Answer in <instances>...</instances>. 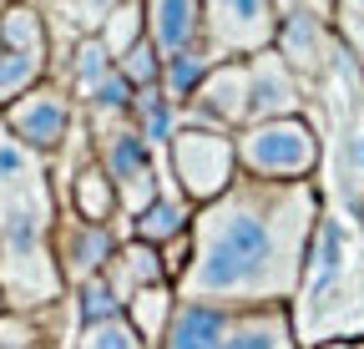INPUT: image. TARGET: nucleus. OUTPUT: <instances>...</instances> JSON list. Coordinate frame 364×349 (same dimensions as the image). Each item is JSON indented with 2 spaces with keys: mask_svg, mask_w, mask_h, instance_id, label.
Returning a JSON list of instances; mask_svg holds the SVG:
<instances>
[{
  "mask_svg": "<svg viewBox=\"0 0 364 349\" xmlns=\"http://www.w3.org/2000/svg\"><path fill=\"white\" fill-rule=\"evenodd\" d=\"M314 223V193L304 183H273L268 193L258 188L223 198L203 218L193 264L177 279V294L238 304V309L294 299Z\"/></svg>",
  "mask_w": 364,
  "mask_h": 349,
  "instance_id": "nucleus-1",
  "label": "nucleus"
},
{
  "mask_svg": "<svg viewBox=\"0 0 364 349\" xmlns=\"http://www.w3.org/2000/svg\"><path fill=\"white\" fill-rule=\"evenodd\" d=\"M238 157L263 183H304L318 167V137L304 117H273V122H253L243 132Z\"/></svg>",
  "mask_w": 364,
  "mask_h": 349,
  "instance_id": "nucleus-2",
  "label": "nucleus"
},
{
  "mask_svg": "<svg viewBox=\"0 0 364 349\" xmlns=\"http://www.w3.org/2000/svg\"><path fill=\"white\" fill-rule=\"evenodd\" d=\"M273 0H203V41L228 61V56H253L273 46Z\"/></svg>",
  "mask_w": 364,
  "mask_h": 349,
  "instance_id": "nucleus-3",
  "label": "nucleus"
},
{
  "mask_svg": "<svg viewBox=\"0 0 364 349\" xmlns=\"http://www.w3.org/2000/svg\"><path fill=\"white\" fill-rule=\"evenodd\" d=\"M0 127L16 142H26L36 157H51L71 137V102L56 86H31V92H21L16 102L0 107Z\"/></svg>",
  "mask_w": 364,
  "mask_h": 349,
  "instance_id": "nucleus-4",
  "label": "nucleus"
},
{
  "mask_svg": "<svg viewBox=\"0 0 364 349\" xmlns=\"http://www.w3.org/2000/svg\"><path fill=\"white\" fill-rule=\"evenodd\" d=\"M167 147H172V162H177L182 188H188L193 198L228 193V183H233V142H228V137L188 127V132H177Z\"/></svg>",
  "mask_w": 364,
  "mask_h": 349,
  "instance_id": "nucleus-5",
  "label": "nucleus"
},
{
  "mask_svg": "<svg viewBox=\"0 0 364 349\" xmlns=\"http://www.w3.org/2000/svg\"><path fill=\"white\" fill-rule=\"evenodd\" d=\"M102 167H107V178L117 183V198L127 203L132 218L157 198V183H152V142L136 132V127H132V132H127V127L107 132V142H102Z\"/></svg>",
  "mask_w": 364,
  "mask_h": 349,
  "instance_id": "nucleus-6",
  "label": "nucleus"
},
{
  "mask_svg": "<svg viewBox=\"0 0 364 349\" xmlns=\"http://www.w3.org/2000/svg\"><path fill=\"white\" fill-rule=\"evenodd\" d=\"M243 66H248L243 122H273V117H294L299 112V76L289 71V61L273 46L243 56Z\"/></svg>",
  "mask_w": 364,
  "mask_h": 349,
  "instance_id": "nucleus-7",
  "label": "nucleus"
},
{
  "mask_svg": "<svg viewBox=\"0 0 364 349\" xmlns=\"http://www.w3.org/2000/svg\"><path fill=\"white\" fill-rule=\"evenodd\" d=\"M233 319H238V304H213V299H182L177 294V309H172L157 349H223Z\"/></svg>",
  "mask_w": 364,
  "mask_h": 349,
  "instance_id": "nucleus-8",
  "label": "nucleus"
},
{
  "mask_svg": "<svg viewBox=\"0 0 364 349\" xmlns=\"http://www.w3.org/2000/svg\"><path fill=\"white\" fill-rule=\"evenodd\" d=\"M112 233L107 223H86V218H76V223H61L56 228V243H51V258H56V269H61V284H81L91 274H102L112 264Z\"/></svg>",
  "mask_w": 364,
  "mask_h": 349,
  "instance_id": "nucleus-9",
  "label": "nucleus"
},
{
  "mask_svg": "<svg viewBox=\"0 0 364 349\" xmlns=\"http://www.w3.org/2000/svg\"><path fill=\"white\" fill-rule=\"evenodd\" d=\"M147 41L162 56H177L203 41V0H142Z\"/></svg>",
  "mask_w": 364,
  "mask_h": 349,
  "instance_id": "nucleus-10",
  "label": "nucleus"
},
{
  "mask_svg": "<svg viewBox=\"0 0 364 349\" xmlns=\"http://www.w3.org/2000/svg\"><path fill=\"white\" fill-rule=\"evenodd\" d=\"M243 86H248L243 61H218L208 71V81L198 86V97H193V122H208V127L243 122Z\"/></svg>",
  "mask_w": 364,
  "mask_h": 349,
  "instance_id": "nucleus-11",
  "label": "nucleus"
},
{
  "mask_svg": "<svg viewBox=\"0 0 364 349\" xmlns=\"http://www.w3.org/2000/svg\"><path fill=\"white\" fill-rule=\"evenodd\" d=\"M223 349H299V329L284 304H253V309H238Z\"/></svg>",
  "mask_w": 364,
  "mask_h": 349,
  "instance_id": "nucleus-12",
  "label": "nucleus"
},
{
  "mask_svg": "<svg viewBox=\"0 0 364 349\" xmlns=\"http://www.w3.org/2000/svg\"><path fill=\"white\" fill-rule=\"evenodd\" d=\"M273 41H279V56L289 61V71L299 76H314V71H324L329 66V26L324 21H314L304 11L284 16L279 31H273Z\"/></svg>",
  "mask_w": 364,
  "mask_h": 349,
  "instance_id": "nucleus-13",
  "label": "nucleus"
},
{
  "mask_svg": "<svg viewBox=\"0 0 364 349\" xmlns=\"http://www.w3.org/2000/svg\"><path fill=\"white\" fill-rule=\"evenodd\" d=\"M102 279L112 284V294L122 299V309L142 294V289H152V284H167V274H162V253L152 248V243H132V248H117L112 253V264L102 269Z\"/></svg>",
  "mask_w": 364,
  "mask_h": 349,
  "instance_id": "nucleus-14",
  "label": "nucleus"
},
{
  "mask_svg": "<svg viewBox=\"0 0 364 349\" xmlns=\"http://www.w3.org/2000/svg\"><path fill=\"white\" fill-rule=\"evenodd\" d=\"M223 56L208 46V41H198V46H188V51H177V56H162V92L172 97V102H193L198 97V86L208 81V71L218 66Z\"/></svg>",
  "mask_w": 364,
  "mask_h": 349,
  "instance_id": "nucleus-15",
  "label": "nucleus"
},
{
  "mask_svg": "<svg viewBox=\"0 0 364 349\" xmlns=\"http://www.w3.org/2000/svg\"><path fill=\"white\" fill-rule=\"evenodd\" d=\"M0 46L46 61V21L31 0H0Z\"/></svg>",
  "mask_w": 364,
  "mask_h": 349,
  "instance_id": "nucleus-16",
  "label": "nucleus"
},
{
  "mask_svg": "<svg viewBox=\"0 0 364 349\" xmlns=\"http://www.w3.org/2000/svg\"><path fill=\"white\" fill-rule=\"evenodd\" d=\"M172 309H177V289H172V284H152V289H142V294L127 304V319H132V329H136V334H142V344H147V349H157V344H162Z\"/></svg>",
  "mask_w": 364,
  "mask_h": 349,
  "instance_id": "nucleus-17",
  "label": "nucleus"
},
{
  "mask_svg": "<svg viewBox=\"0 0 364 349\" xmlns=\"http://www.w3.org/2000/svg\"><path fill=\"white\" fill-rule=\"evenodd\" d=\"M188 223H193V213H188L182 198H152L142 213H136V238L152 243V248H162V243H172V238L188 233Z\"/></svg>",
  "mask_w": 364,
  "mask_h": 349,
  "instance_id": "nucleus-18",
  "label": "nucleus"
},
{
  "mask_svg": "<svg viewBox=\"0 0 364 349\" xmlns=\"http://www.w3.org/2000/svg\"><path fill=\"white\" fill-rule=\"evenodd\" d=\"M132 112H136V132H142L152 147H167V142L177 137V102L162 92V86H147V92H136Z\"/></svg>",
  "mask_w": 364,
  "mask_h": 349,
  "instance_id": "nucleus-19",
  "label": "nucleus"
},
{
  "mask_svg": "<svg viewBox=\"0 0 364 349\" xmlns=\"http://www.w3.org/2000/svg\"><path fill=\"white\" fill-rule=\"evenodd\" d=\"M102 46L112 51V61L117 56H127L136 41L147 36V11H142V0H117V6L107 11V21H102Z\"/></svg>",
  "mask_w": 364,
  "mask_h": 349,
  "instance_id": "nucleus-20",
  "label": "nucleus"
},
{
  "mask_svg": "<svg viewBox=\"0 0 364 349\" xmlns=\"http://www.w3.org/2000/svg\"><path fill=\"white\" fill-rule=\"evenodd\" d=\"M117 71V61H112V51L102 46V36H86L81 46H76V56H71V81H76V97L86 102L97 86L107 81Z\"/></svg>",
  "mask_w": 364,
  "mask_h": 349,
  "instance_id": "nucleus-21",
  "label": "nucleus"
},
{
  "mask_svg": "<svg viewBox=\"0 0 364 349\" xmlns=\"http://www.w3.org/2000/svg\"><path fill=\"white\" fill-rule=\"evenodd\" d=\"M71 349H147V344L132 329L127 314H112V319H97V324H81Z\"/></svg>",
  "mask_w": 364,
  "mask_h": 349,
  "instance_id": "nucleus-22",
  "label": "nucleus"
},
{
  "mask_svg": "<svg viewBox=\"0 0 364 349\" xmlns=\"http://www.w3.org/2000/svg\"><path fill=\"white\" fill-rule=\"evenodd\" d=\"M41 71H46L41 56H26V51L0 46V107L16 102L21 92H31V86H41Z\"/></svg>",
  "mask_w": 364,
  "mask_h": 349,
  "instance_id": "nucleus-23",
  "label": "nucleus"
},
{
  "mask_svg": "<svg viewBox=\"0 0 364 349\" xmlns=\"http://www.w3.org/2000/svg\"><path fill=\"white\" fill-rule=\"evenodd\" d=\"M112 178L107 172H81L76 178V218H86V223H107L112 218Z\"/></svg>",
  "mask_w": 364,
  "mask_h": 349,
  "instance_id": "nucleus-24",
  "label": "nucleus"
},
{
  "mask_svg": "<svg viewBox=\"0 0 364 349\" xmlns=\"http://www.w3.org/2000/svg\"><path fill=\"white\" fill-rule=\"evenodd\" d=\"M117 71L132 81V92H147V86H157V81H162V51L142 36L127 56H117Z\"/></svg>",
  "mask_w": 364,
  "mask_h": 349,
  "instance_id": "nucleus-25",
  "label": "nucleus"
},
{
  "mask_svg": "<svg viewBox=\"0 0 364 349\" xmlns=\"http://www.w3.org/2000/svg\"><path fill=\"white\" fill-rule=\"evenodd\" d=\"M299 11H304V16H314V21H324V26H329V21L339 16V0H299Z\"/></svg>",
  "mask_w": 364,
  "mask_h": 349,
  "instance_id": "nucleus-26",
  "label": "nucleus"
},
{
  "mask_svg": "<svg viewBox=\"0 0 364 349\" xmlns=\"http://www.w3.org/2000/svg\"><path fill=\"white\" fill-rule=\"evenodd\" d=\"M318 349H364V339L359 334H334V339H324Z\"/></svg>",
  "mask_w": 364,
  "mask_h": 349,
  "instance_id": "nucleus-27",
  "label": "nucleus"
},
{
  "mask_svg": "<svg viewBox=\"0 0 364 349\" xmlns=\"http://www.w3.org/2000/svg\"><path fill=\"white\" fill-rule=\"evenodd\" d=\"M339 11H344L349 26H364V0H339Z\"/></svg>",
  "mask_w": 364,
  "mask_h": 349,
  "instance_id": "nucleus-28",
  "label": "nucleus"
}]
</instances>
